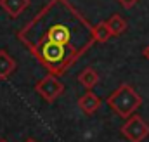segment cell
<instances>
[{
    "label": "cell",
    "mask_w": 149,
    "mask_h": 142,
    "mask_svg": "<svg viewBox=\"0 0 149 142\" xmlns=\"http://www.w3.org/2000/svg\"><path fill=\"white\" fill-rule=\"evenodd\" d=\"M92 31H94V38H95V42H99V43L108 42V40L113 36L111 30H109V26H108V21H102V23L95 24V26L92 28Z\"/></svg>",
    "instance_id": "10"
},
{
    "label": "cell",
    "mask_w": 149,
    "mask_h": 142,
    "mask_svg": "<svg viewBox=\"0 0 149 142\" xmlns=\"http://www.w3.org/2000/svg\"><path fill=\"white\" fill-rule=\"evenodd\" d=\"M35 90H37L47 102H54L57 97L63 95V92H64V85L57 80L56 74L49 73L47 76H43L37 85H35Z\"/></svg>",
    "instance_id": "4"
},
{
    "label": "cell",
    "mask_w": 149,
    "mask_h": 142,
    "mask_svg": "<svg viewBox=\"0 0 149 142\" xmlns=\"http://www.w3.org/2000/svg\"><path fill=\"white\" fill-rule=\"evenodd\" d=\"M92 28L70 0H50L17 31V38L26 49L49 42L81 57L95 43Z\"/></svg>",
    "instance_id": "1"
},
{
    "label": "cell",
    "mask_w": 149,
    "mask_h": 142,
    "mask_svg": "<svg viewBox=\"0 0 149 142\" xmlns=\"http://www.w3.org/2000/svg\"><path fill=\"white\" fill-rule=\"evenodd\" d=\"M120 132L123 134L125 139H128L130 142H142L144 139L149 137V125L139 114H132L121 125Z\"/></svg>",
    "instance_id": "3"
},
{
    "label": "cell",
    "mask_w": 149,
    "mask_h": 142,
    "mask_svg": "<svg viewBox=\"0 0 149 142\" xmlns=\"http://www.w3.org/2000/svg\"><path fill=\"white\" fill-rule=\"evenodd\" d=\"M106 102L118 116L127 120L128 116H132L139 107L142 106V97L137 94V90L132 85L123 83L106 99Z\"/></svg>",
    "instance_id": "2"
},
{
    "label": "cell",
    "mask_w": 149,
    "mask_h": 142,
    "mask_svg": "<svg viewBox=\"0 0 149 142\" xmlns=\"http://www.w3.org/2000/svg\"><path fill=\"white\" fill-rule=\"evenodd\" d=\"M0 142H7V141H5V139H2V141H0Z\"/></svg>",
    "instance_id": "14"
},
{
    "label": "cell",
    "mask_w": 149,
    "mask_h": 142,
    "mask_svg": "<svg viewBox=\"0 0 149 142\" xmlns=\"http://www.w3.org/2000/svg\"><path fill=\"white\" fill-rule=\"evenodd\" d=\"M16 71V61L7 50H0V80H7Z\"/></svg>",
    "instance_id": "7"
},
{
    "label": "cell",
    "mask_w": 149,
    "mask_h": 142,
    "mask_svg": "<svg viewBox=\"0 0 149 142\" xmlns=\"http://www.w3.org/2000/svg\"><path fill=\"white\" fill-rule=\"evenodd\" d=\"M24 142H37V141H35V139H26Z\"/></svg>",
    "instance_id": "13"
},
{
    "label": "cell",
    "mask_w": 149,
    "mask_h": 142,
    "mask_svg": "<svg viewBox=\"0 0 149 142\" xmlns=\"http://www.w3.org/2000/svg\"><path fill=\"white\" fill-rule=\"evenodd\" d=\"M30 0H0V7L10 16V17H19L28 7H30Z\"/></svg>",
    "instance_id": "5"
},
{
    "label": "cell",
    "mask_w": 149,
    "mask_h": 142,
    "mask_svg": "<svg viewBox=\"0 0 149 142\" xmlns=\"http://www.w3.org/2000/svg\"><path fill=\"white\" fill-rule=\"evenodd\" d=\"M78 81H80L85 88H88V90H90V88H94V87L99 83V73L94 70V68L87 66L85 70L78 74Z\"/></svg>",
    "instance_id": "8"
},
{
    "label": "cell",
    "mask_w": 149,
    "mask_h": 142,
    "mask_svg": "<svg viewBox=\"0 0 149 142\" xmlns=\"http://www.w3.org/2000/svg\"><path fill=\"white\" fill-rule=\"evenodd\" d=\"M108 26H109V30H111L113 36H120L127 31L128 23H127V19L121 17L120 14H113L111 17H109V21H108Z\"/></svg>",
    "instance_id": "9"
},
{
    "label": "cell",
    "mask_w": 149,
    "mask_h": 142,
    "mask_svg": "<svg viewBox=\"0 0 149 142\" xmlns=\"http://www.w3.org/2000/svg\"><path fill=\"white\" fill-rule=\"evenodd\" d=\"M142 56H144V57L149 61V45H146V47H144V50H142Z\"/></svg>",
    "instance_id": "12"
},
{
    "label": "cell",
    "mask_w": 149,
    "mask_h": 142,
    "mask_svg": "<svg viewBox=\"0 0 149 142\" xmlns=\"http://www.w3.org/2000/svg\"><path fill=\"white\" fill-rule=\"evenodd\" d=\"M118 2H120V3H121L125 9H132V7H134V5H135L139 0H118Z\"/></svg>",
    "instance_id": "11"
},
{
    "label": "cell",
    "mask_w": 149,
    "mask_h": 142,
    "mask_svg": "<svg viewBox=\"0 0 149 142\" xmlns=\"http://www.w3.org/2000/svg\"><path fill=\"white\" fill-rule=\"evenodd\" d=\"M78 107L85 113V114H94L99 107H101V99L94 94V92H87L78 99Z\"/></svg>",
    "instance_id": "6"
}]
</instances>
